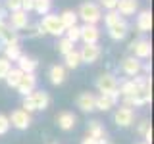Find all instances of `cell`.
Returning a JSON list of instances; mask_svg holds the SVG:
<instances>
[{
	"label": "cell",
	"instance_id": "1",
	"mask_svg": "<svg viewBox=\"0 0 154 144\" xmlns=\"http://www.w3.org/2000/svg\"><path fill=\"white\" fill-rule=\"evenodd\" d=\"M102 19H104L106 31H108V37L112 38L114 42L123 40V38L129 35V23H127V19L122 17L116 10H106V14H102Z\"/></svg>",
	"mask_w": 154,
	"mask_h": 144
},
{
	"label": "cell",
	"instance_id": "2",
	"mask_svg": "<svg viewBox=\"0 0 154 144\" xmlns=\"http://www.w3.org/2000/svg\"><path fill=\"white\" fill-rule=\"evenodd\" d=\"M48 106H50V94L46 90H38V88L29 92L27 96H23V102H21V108L29 113L45 112Z\"/></svg>",
	"mask_w": 154,
	"mask_h": 144
},
{
	"label": "cell",
	"instance_id": "3",
	"mask_svg": "<svg viewBox=\"0 0 154 144\" xmlns=\"http://www.w3.org/2000/svg\"><path fill=\"white\" fill-rule=\"evenodd\" d=\"M75 12H77V17L83 23H93V25H98V21H102V14H104L102 8H100V4L93 2V0L81 2Z\"/></svg>",
	"mask_w": 154,
	"mask_h": 144
},
{
	"label": "cell",
	"instance_id": "4",
	"mask_svg": "<svg viewBox=\"0 0 154 144\" xmlns=\"http://www.w3.org/2000/svg\"><path fill=\"white\" fill-rule=\"evenodd\" d=\"M118 85H119L118 77H116L114 73H110V71L100 73L98 77H96V81H94V86H96V90H98V94H110V96H118L119 98Z\"/></svg>",
	"mask_w": 154,
	"mask_h": 144
},
{
	"label": "cell",
	"instance_id": "5",
	"mask_svg": "<svg viewBox=\"0 0 154 144\" xmlns=\"http://www.w3.org/2000/svg\"><path fill=\"white\" fill-rule=\"evenodd\" d=\"M38 23H41L45 35H52V37H56V38L62 37V35H64V31H66V27L62 25V21H60V16H58V14H52V12L45 14Z\"/></svg>",
	"mask_w": 154,
	"mask_h": 144
},
{
	"label": "cell",
	"instance_id": "6",
	"mask_svg": "<svg viewBox=\"0 0 154 144\" xmlns=\"http://www.w3.org/2000/svg\"><path fill=\"white\" fill-rule=\"evenodd\" d=\"M8 119H10V125H12L14 129H17V131H27L33 123V113L25 112L23 108H16L8 115Z\"/></svg>",
	"mask_w": 154,
	"mask_h": 144
},
{
	"label": "cell",
	"instance_id": "7",
	"mask_svg": "<svg viewBox=\"0 0 154 144\" xmlns=\"http://www.w3.org/2000/svg\"><path fill=\"white\" fill-rule=\"evenodd\" d=\"M129 50H131V56L135 58H139L141 62L144 60H150V56H152V42L148 40V38H137V40H133L131 44H129Z\"/></svg>",
	"mask_w": 154,
	"mask_h": 144
},
{
	"label": "cell",
	"instance_id": "8",
	"mask_svg": "<svg viewBox=\"0 0 154 144\" xmlns=\"http://www.w3.org/2000/svg\"><path fill=\"white\" fill-rule=\"evenodd\" d=\"M119 71L127 77V79H133V77H137V75H141L143 73V62L139 60V58H135V56H125L123 60H122V64H119Z\"/></svg>",
	"mask_w": 154,
	"mask_h": 144
},
{
	"label": "cell",
	"instance_id": "9",
	"mask_svg": "<svg viewBox=\"0 0 154 144\" xmlns=\"http://www.w3.org/2000/svg\"><path fill=\"white\" fill-rule=\"evenodd\" d=\"M114 123L122 129H127L135 123V110L127 108V106L119 104L116 106V112H114Z\"/></svg>",
	"mask_w": 154,
	"mask_h": 144
},
{
	"label": "cell",
	"instance_id": "10",
	"mask_svg": "<svg viewBox=\"0 0 154 144\" xmlns=\"http://www.w3.org/2000/svg\"><path fill=\"white\" fill-rule=\"evenodd\" d=\"M100 56H102V48L100 44L96 42V44H83L79 48V58H81V64H94V62L100 60Z\"/></svg>",
	"mask_w": 154,
	"mask_h": 144
},
{
	"label": "cell",
	"instance_id": "11",
	"mask_svg": "<svg viewBox=\"0 0 154 144\" xmlns=\"http://www.w3.org/2000/svg\"><path fill=\"white\" fill-rule=\"evenodd\" d=\"M31 21L29 19V14L23 12V10H16V12H8V17H6V23L10 27L14 29V31L21 33L23 29L27 27V23Z\"/></svg>",
	"mask_w": 154,
	"mask_h": 144
},
{
	"label": "cell",
	"instance_id": "12",
	"mask_svg": "<svg viewBox=\"0 0 154 144\" xmlns=\"http://www.w3.org/2000/svg\"><path fill=\"white\" fill-rule=\"evenodd\" d=\"M100 38V29L98 25H93V23H83L81 25V38L79 40L83 44H96Z\"/></svg>",
	"mask_w": 154,
	"mask_h": 144
},
{
	"label": "cell",
	"instance_id": "13",
	"mask_svg": "<svg viewBox=\"0 0 154 144\" xmlns=\"http://www.w3.org/2000/svg\"><path fill=\"white\" fill-rule=\"evenodd\" d=\"M37 83H38L37 73H23L21 79H19V83H17V86H16V90L21 96H27L29 92H33V90L37 88Z\"/></svg>",
	"mask_w": 154,
	"mask_h": 144
},
{
	"label": "cell",
	"instance_id": "14",
	"mask_svg": "<svg viewBox=\"0 0 154 144\" xmlns=\"http://www.w3.org/2000/svg\"><path fill=\"white\" fill-rule=\"evenodd\" d=\"M135 27H137L139 33H150L152 29V12L150 10H139L137 14H135Z\"/></svg>",
	"mask_w": 154,
	"mask_h": 144
},
{
	"label": "cell",
	"instance_id": "15",
	"mask_svg": "<svg viewBox=\"0 0 154 144\" xmlns=\"http://www.w3.org/2000/svg\"><path fill=\"white\" fill-rule=\"evenodd\" d=\"M118 104H119L118 96L96 94V98H94V110H98V112H110V110H114Z\"/></svg>",
	"mask_w": 154,
	"mask_h": 144
},
{
	"label": "cell",
	"instance_id": "16",
	"mask_svg": "<svg viewBox=\"0 0 154 144\" xmlns=\"http://www.w3.org/2000/svg\"><path fill=\"white\" fill-rule=\"evenodd\" d=\"M56 123L62 131H71L77 125V115L73 112H69V110H64V112H60L56 115Z\"/></svg>",
	"mask_w": 154,
	"mask_h": 144
},
{
	"label": "cell",
	"instance_id": "17",
	"mask_svg": "<svg viewBox=\"0 0 154 144\" xmlns=\"http://www.w3.org/2000/svg\"><path fill=\"white\" fill-rule=\"evenodd\" d=\"M116 12L119 14L122 17H131L139 12V0H118L116 4Z\"/></svg>",
	"mask_w": 154,
	"mask_h": 144
},
{
	"label": "cell",
	"instance_id": "18",
	"mask_svg": "<svg viewBox=\"0 0 154 144\" xmlns=\"http://www.w3.org/2000/svg\"><path fill=\"white\" fill-rule=\"evenodd\" d=\"M94 98H96V94L93 92H79L75 98V106L83 113H91V112H94Z\"/></svg>",
	"mask_w": 154,
	"mask_h": 144
},
{
	"label": "cell",
	"instance_id": "19",
	"mask_svg": "<svg viewBox=\"0 0 154 144\" xmlns=\"http://www.w3.org/2000/svg\"><path fill=\"white\" fill-rule=\"evenodd\" d=\"M16 67L19 71H23V73H35L37 71V67H38V60L37 58H33V56H29V54H21L16 60Z\"/></svg>",
	"mask_w": 154,
	"mask_h": 144
},
{
	"label": "cell",
	"instance_id": "20",
	"mask_svg": "<svg viewBox=\"0 0 154 144\" xmlns=\"http://www.w3.org/2000/svg\"><path fill=\"white\" fill-rule=\"evenodd\" d=\"M66 77H67V69L62 64L50 65V69H48V81H50L54 86H60L66 81Z\"/></svg>",
	"mask_w": 154,
	"mask_h": 144
},
{
	"label": "cell",
	"instance_id": "21",
	"mask_svg": "<svg viewBox=\"0 0 154 144\" xmlns=\"http://www.w3.org/2000/svg\"><path fill=\"white\" fill-rule=\"evenodd\" d=\"M12 42H19V33L14 31V29L6 23V25L0 29V48L4 44H12Z\"/></svg>",
	"mask_w": 154,
	"mask_h": 144
},
{
	"label": "cell",
	"instance_id": "22",
	"mask_svg": "<svg viewBox=\"0 0 154 144\" xmlns=\"http://www.w3.org/2000/svg\"><path fill=\"white\" fill-rule=\"evenodd\" d=\"M87 134L93 136V138H104L106 136V129L98 119H91V121L87 123Z\"/></svg>",
	"mask_w": 154,
	"mask_h": 144
},
{
	"label": "cell",
	"instance_id": "23",
	"mask_svg": "<svg viewBox=\"0 0 154 144\" xmlns=\"http://www.w3.org/2000/svg\"><path fill=\"white\" fill-rule=\"evenodd\" d=\"M0 50H2L4 58H6V60H10V62H16L17 58L23 54V52H21V46H19V42H12V44H4L2 48H0Z\"/></svg>",
	"mask_w": 154,
	"mask_h": 144
},
{
	"label": "cell",
	"instance_id": "24",
	"mask_svg": "<svg viewBox=\"0 0 154 144\" xmlns=\"http://www.w3.org/2000/svg\"><path fill=\"white\" fill-rule=\"evenodd\" d=\"M64 67L66 69H77V67L81 65V58H79V50L77 48H73L71 52H67V54L64 56Z\"/></svg>",
	"mask_w": 154,
	"mask_h": 144
},
{
	"label": "cell",
	"instance_id": "25",
	"mask_svg": "<svg viewBox=\"0 0 154 144\" xmlns=\"http://www.w3.org/2000/svg\"><path fill=\"white\" fill-rule=\"evenodd\" d=\"M58 16H60V21H62V25H64L66 29L71 27V25H77V21H79L75 10H64V12L58 14Z\"/></svg>",
	"mask_w": 154,
	"mask_h": 144
},
{
	"label": "cell",
	"instance_id": "26",
	"mask_svg": "<svg viewBox=\"0 0 154 144\" xmlns=\"http://www.w3.org/2000/svg\"><path fill=\"white\" fill-rule=\"evenodd\" d=\"M21 33H23V37H25V38H38V37L45 35V31H42L41 23H31V21L27 23V27L23 29Z\"/></svg>",
	"mask_w": 154,
	"mask_h": 144
},
{
	"label": "cell",
	"instance_id": "27",
	"mask_svg": "<svg viewBox=\"0 0 154 144\" xmlns=\"http://www.w3.org/2000/svg\"><path fill=\"white\" fill-rule=\"evenodd\" d=\"M52 10V0H33V6H31V12L38 14V16H45Z\"/></svg>",
	"mask_w": 154,
	"mask_h": 144
},
{
	"label": "cell",
	"instance_id": "28",
	"mask_svg": "<svg viewBox=\"0 0 154 144\" xmlns=\"http://www.w3.org/2000/svg\"><path fill=\"white\" fill-rule=\"evenodd\" d=\"M21 75H23V71H19L17 67H14L12 65V69L8 71V75L4 77V81H6V85L10 86V88H16L17 83H19V79H21Z\"/></svg>",
	"mask_w": 154,
	"mask_h": 144
},
{
	"label": "cell",
	"instance_id": "29",
	"mask_svg": "<svg viewBox=\"0 0 154 144\" xmlns=\"http://www.w3.org/2000/svg\"><path fill=\"white\" fill-rule=\"evenodd\" d=\"M73 48H75V44H73L71 40H67V38H66L64 35H62V37H58V40H56V50L60 52L62 56H66L67 52H71Z\"/></svg>",
	"mask_w": 154,
	"mask_h": 144
},
{
	"label": "cell",
	"instance_id": "30",
	"mask_svg": "<svg viewBox=\"0 0 154 144\" xmlns=\"http://www.w3.org/2000/svg\"><path fill=\"white\" fill-rule=\"evenodd\" d=\"M64 37L67 38V40H71L73 44H77V42H79V38H81V25L77 23V25L67 27L66 31H64Z\"/></svg>",
	"mask_w": 154,
	"mask_h": 144
},
{
	"label": "cell",
	"instance_id": "31",
	"mask_svg": "<svg viewBox=\"0 0 154 144\" xmlns=\"http://www.w3.org/2000/svg\"><path fill=\"white\" fill-rule=\"evenodd\" d=\"M10 69H12V62L6 60L4 56H0V81H4V77L8 75Z\"/></svg>",
	"mask_w": 154,
	"mask_h": 144
},
{
	"label": "cell",
	"instance_id": "32",
	"mask_svg": "<svg viewBox=\"0 0 154 144\" xmlns=\"http://www.w3.org/2000/svg\"><path fill=\"white\" fill-rule=\"evenodd\" d=\"M10 119H8V115H4V113H0V136H4L8 131H10Z\"/></svg>",
	"mask_w": 154,
	"mask_h": 144
},
{
	"label": "cell",
	"instance_id": "33",
	"mask_svg": "<svg viewBox=\"0 0 154 144\" xmlns=\"http://www.w3.org/2000/svg\"><path fill=\"white\" fill-rule=\"evenodd\" d=\"M23 0H4V8L8 12H16V10H21Z\"/></svg>",
	"mask_w": 154,
	"mask_h": 144
},
{
	"label": "cell",
	"instance_id": "34",
	"mask_svg": "<svg viewBox=\"0 0 154 144\" xmlns=\"http://www.w3.org/2000/svg\"><path fill=\"white\" fill-rule=\"evenodd\" d=\"M148 129H150V119L144 117V119H141V121L137 123V134H139V136H143V134L146 133Z\"/></svg>",
	"mask_w": 154,
	"mask_h": 144
},
{
	"label": "cell",
	"instance_id": "35",
	"mask_svg": "<svg viewBox=\"0 0 154 144\" xmlns=\"http://www.w3.org/2000/svg\"><path fill=\"white\" fill-rule=\"evenodd\" d=\"M100 8L104 10H116V4H118V0H98Z\"/></svg>",
	"mask_w": 154,
	"mask_h": 144
},
{
	"label": "cell",
	"instance_id": "36",
	"mask_svg": "<svg viewBox=\"0 0 154 144\" xmlns=\"http://www.w3.org/2000/svg\"><path fill=\"white\" fill-rule=\"evenodd\" d=\"M31 6H33V0H23L21 10H23V12H27V14H31Z\"/></svg>",
	"mask_w": 154,
	"mask_h": 144
},
{
	"label": "cell",
	"instance_id": "37",
	"mask_svg": "<svg viewBox=\"0 0 154 144\" xmlns=\"http://www.w3.org/2000/svg\"><path fill=\"white\" fill-rule=\"evenodd\" d=\"M98 140H100V138H93V136H89V134H87L83 140H81V144H98Z\"/></svg>",
	"mask_w": 154,
	"mask_h": 144
},
{
	"label": "cell",
	"instance_id": "38",
	"mask_svg": "<svg viewBox=\"0 0 154 144\" xmlns=\"http://www.w3.org/2000/svg\"><path fill=\"white\" fill-rule=\"evenodd\" d=\"M98 144H112V140H110V138H100V140H98Z\"/></svg>",
	"mask_w": 154,
	"mask_h": 144
},
{
	"label": "cell",
	"instance_id": "39",
	"mask_svg": "<svg viewBox=\"0 0 154 144\" xmlns=\"http://www.w3.org/2000/svg\"><path fill=\"white\" fill-rule=\"evenodd\" d=\"M4 25H6V19H4V17H0V29H2Z\"/></svg>",
	"mask_w": 154,
	"mask_h": 144
},
{
	"label": "cell",
	"instance_id": "40",
	"mask_svg": "<svg viewBox=\"0 0 154 144\" xmlns=\"http://www.w3.org/2000/svg\"><path fill=\"white\" fill-rule=\"evenodd\" d=\"M135 144H150V142H144V140H141V142H135Z\"/></svg>",
	"mask_w": 154,
	"mask_h": 144
},
{
	"label": "cell",
	"instance_id": "41",
	"mask_svg": "<svg viewBox=\"0 0 154 144\" xmlns=\"http://www.w3.org/2000/svg\"><path fill=\"white\" fill-rule=\"evenodd\" d=\"M48 144H58V142H48Z\"/></svg>",
	"mask_w": 154,
	"mask_h": 144
}]
</instances>
